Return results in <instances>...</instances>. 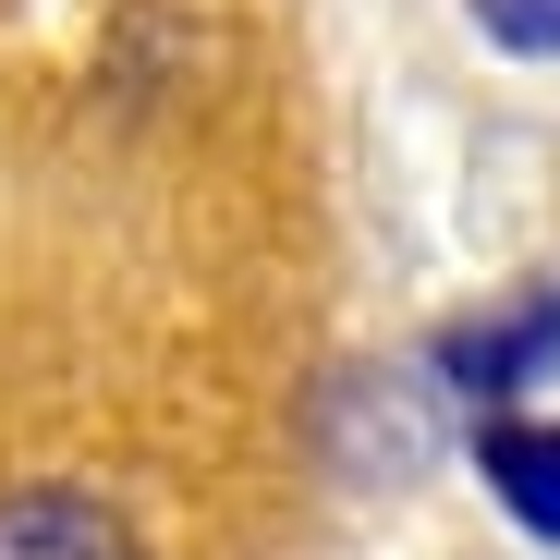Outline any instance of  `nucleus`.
I'll return each mask as SVG.
<instances>
[{
  "instance_id": "2",
  "label": "nucleus",
  "mask_w": 560,
  "mask_h": 560,
  "mask_svg": "<svg viewBox=\"0 0 560 560\" xmlns=\"http://www.w3.org/2000/svg\"><path fill=\"white\" fill-rule=\"evenodd\" d=\"M0 560H147L98 488H0Z\"/></svg>"
},
{
  "instance_id": "3",
  "label": "nucleus",
  "mask_w": 560,
  "mask_h": 560,
  "mask_svg": "<svg viewBox=\"0 0 560 560\" xmlns=\"http://www.w3.org/2000/svg\"><path fill=\"white\" fill-rule=\"evenodd\" d=\"M476 463H488V488L512 500V524L560 548V427H536V415H488V427H476Z\"/></svg>"
},
{
  "instance_id": "1",
  "label": "nucleus",
  "mask_w": 560,
  "mask_h": 560,
  "mask_svg": "<svg viewBox=\"0 0 560 560\" xmlns=\"http://www.w3.org/2000/svg\"><path fill=\"white\" fill-rule=\"evenodd\" d=\"M548 353H560V305H548V293H512L500 317L439 329V378H451V390H476V402H500V390H524V378H536Z\"/></svg>"
},
{
  "instance_id": "4",
  "label": "nucleus",
  "mask_w": 560,
  "mask_h": 560,
  "mask_svg": "<svg viewBox=\"0 0 560 560\" xmlns=\"http://www.w3.org/2000/svg\"><path fill=\"white\" fill-rule=\"evenodd\" d=\"M476 25L524 61H560V0H476Z\"/></svg>"
}]
</instances>
